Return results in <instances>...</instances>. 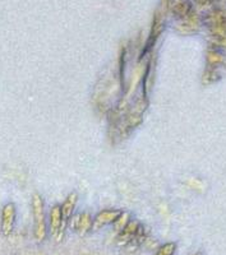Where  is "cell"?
<instances>
[{"label": "cell", "instance_id": "9", "mask_svg": "<svg viewBox=\"0 0 226 255\" xmlns=\"http://www.w3.org/2000/svg\"><path fill=\"white\" fill-rule=\"evenodd\" d=\"M196 255H202V254H196Z\"/></svg>", "mask_w": 226, "mask_h": 255}, {"label": "cell", "instance_id": "6", "mask_svg": "<svg viewBox=\"0 0 226 255\" xmlns=\"http://www.w3.org/2000/svg\"><path fill=\"white\" fill-rule=\"evenodd\" d=\"M139 229H141V226H139L138 222H136V221H129L127 226L119 232V235H118V243H119L120 245H127V244L134 241V239L138 235Z\"/></svg>", "mask_w": 226, "mask_h": 255}, {"label": "cell", "instance_id": "2", "mask_svg": "<svg viewBox=\"0 0 226 255\" xmlns=\"http://www.w3.org/2000/svg\"><path fill=\"white\" fill-rule=\"evenodd\" d=\"M77 203H78V194L73 191L65 198V200L63 202V204L60 206L61 209V217H63V223H61V230H60V234H59V238L56 239V241H60L61 238L64 235V231L65 229L68 227L69 225L70 220L73 217V212H74L75 207H77Z\"/></svg>", "mask_w": 226, "mask_h": 255}, {"label": "cell", "instance_id": "5", "mask_svg": "<svg viewBox=\"0 0 226 255\" xmlns=\"http://www.w3.org/2000/svg\"><path fill=\"white\" fill-rule=\"evenodd\" d=\"M70 226H72V230H74L78 235L83 236L86 235L88 231L92 230L93 220L91 217L90 213L87 212H83V213H79V215L74 216V217L70 220Z\"/></svg>", "mask_w": 226, "mask_h": 255}, {"label": "cell", "instance_id": "8", "mask_svg": "<svg viewBox=\"0 0 226 255\" xmlns=\"http://www.w3.org/2000/svg\"><path fill=\"white\" fill-rule=\"evenodd\" d=\"M175 252H177V244L166 243L163 244V245L156 250L155 255H174Z\"/></svg>", "mask_w": 226, "mask_h": 255}, {"label": "cell", "instance_id": "7", "mask_svg": "<svg viewBox=\"0 0 226 255\" xmlns=\"http://www.w3.org/2000/svg\"><path fill=\"white\" fill-rule=\"evenodd\" d=\"M49 217H50V225H49L50 235L54 236L55 239H58L59 234H60V230H61V223H63L60 206L51 207V209H50V213H49Z\"/></svg>", "mask_w": 226, "mask_h": 255}, {"label": "cell", "instance_id": "1", "mask_svg": "<svg viewBox=\"0 0 226 255\" xmlns=\"http://www.w3.org/2000/svg\"><path fill=\"white\" fill-rule=\"evenodd\" d=\"M32 206V216H33V222H35V239L37 243H42L46 239L47 235V226H46V217H45L44 209V199L38 193H33L31 198Z\"/></svg>", "mask_w": 226, "mask_h": 255}, {"label": "cell", "instance_id": "4", "mask_svg": "<svg viewBox=\"0 0 226 255\" xmlns=\"http://www.w3.org/2000/svg\"><path fill=\"white\" fill-rule=\"evenodd\" d=\"M122 215L123 211H120V209H105V211H101L93 218L92 230L93 231H97V230L102 229V227L107 226V225L115 223L116 221L122 217Z\"/></svg>", "mask_w": 226, "mask_h": 255}, {"label": "cell", "instance_id": "3", "mask_svg": "<svg viewBox=\"0 0 226 255\" xmlns=\"http://www.w3.org/2000/svg\"><path fill=\"white\" fill-rule=\"evenodd\" d=\"M15 216H17V211H15L14 203H6L1 209V223H0V230L4 236H9L13 232V227H14Z\"/></svg>", "mask_w": 226, "mask_h": 255}]
</instances>
